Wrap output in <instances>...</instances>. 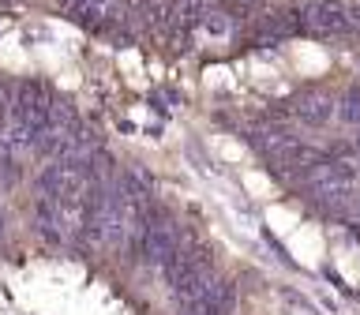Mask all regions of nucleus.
Wrapping results in <instances>:
<instances>
[{
	"label": "nucleus",
	"mask_w": 360,
	"mask_h": 315,
	"mask_svg": "<svg viewBox=\"0 0 360 315\" xmlns=\"http://www.w3.org/2000/svg\"><path fill=\"white\" fill-rule=\"evenodd\" d=\"M338 112H342V120L360 128V90H349V94L342 98V105H338Z\"/></svg>",
	"instance_id": "423d86ee"
},
{
	"label": "nucleus",
	"mask_w": 360,
	"mask_h": 315,
	"mask_svg": "<svg viewBox=\"0 0 360 315\" xmlns=\"http://www.w3.org/2000/svg\"><path fill=\"white\" fill-rule=\"evenodd\" d=\"M236 308V281H214V285L184 304V315H233Z\"/></svg>",
	"instance_id": "7ed1b4c3"
},
{
	"label": "nucleus",
	"mask_w": 360,
	"mask_h": 315,
	"mask_svg": "<svg viewBox=\"0 0 360 315\" xmlns=\"http://www.w3.org/2000/svg\"><path fill=\"white\" fill-rule=\"evenodd\" d=\"M292 112H297L308 128H323V124L334 117V101L326 94H304L297 105H292Z\"/></svg>",
	"instance_id": "39448f33"
},
{
	"label": "nucleus",
	"mask_w": 360,
	"mask_h": 315,
	"mask_svg": "<svg viewBox=\"0 0 360 315\" xmlns=\"http://www.w3.org/2000/svg\"><path fill=\"white\" fill-rule=\"evenodd\" d=\"M353 210H360V191H353V202H349Z\"/></svg>",
	"instance_id": "6e6552de"
},
{
	"label": "nucleus",
	"mask_w": 360,
	"mask_h": 315,
	"mask_svg": "<svg viewBox=\"0 0 360 315\" xmlns=\"http://www.w3.org/2000/svg\"><path fill=\"white\" fill-rule=\"evenodd\" d=\"M176 244H180V229H176L173 214L150 207V210H146V221H143L139 236H135L131 255H139L143 263H150V266H162V259L173 252Z\"/></svg>",
	"instance_id": "f03ea898"
},
{
	"label": "nucleus",
	"mask_w": 360,
	"mask_h": 315,
	"mask_svg": "<svg viewBox=\"0 0 360 315\" xmlns=\"http://www.w3.org/2000/svg\"><path fill=\"white\" fill-rule=\"evenodd\" d=\"M349 27H353V19H349V11L345 8H338V4H315L304 11V30H311V34H345Z\"/></svg>",
	"instance_id": "20e7f679"
},
{
	"label": "nucleus",
	"mask_w": 360,
	"mask_h": 315,
	"mask_svg": "<svg viewBox=\"0 0 360 315\" xmlns=\"http://www.w3.org/2000/svg\"><path fill=\"white\" fill-rule=\"evenodd\" d=\"M162 274L169 281V292H173L180 304H191L214 285V255H210L207 244H195V240L184 244L180 240L173 252L162 259Z\"/></svg>",
	"instance_id": "f257e3e1"
},
{
	"label": "nucleus",
	"mask_w": 360,
	"mask_h": 315,
	"mask_svg": "<svg viewBox=\"0 0 360 315\" xmlns=\"http://www.w3.org/2000/svg\"><path fill=\"white\" fill-rule=\"evenodd\" d=\"M214 4H218L221 11H229V15H248L255 0H214Z\"/></svg>",
	"instance_id": "0eeeda50"
},
{
	"label": "nucleus",
	"mask_w": 360,
	"mask_h": 315,
	"mask_svg": "<svg viewBox=\"0 0 360 315\" xmlns=\"http://www.w3.org/2000/svg\"><path fill=\"white\" fill-rule=\"evenodd\" d=\"M0 236H4V210H0Z\"/></svg>",
	"instance_id": "9d476101"
},
{
	"label": "nucleus",
	"mask_w": 360,
	"mask_h": 315,
	"mask_svg": "<svg viewBox=\"0 0 360 315\" xmlns=\"http://www.w3.org/2000/svg\"><path fill=\"white\" fill-rule=\"evenodd\" d=\"M353 236H356V240H360V221H353Z\"/></svg>",
	"instance_id": "1a4fd4ad"
}]
</instances>
